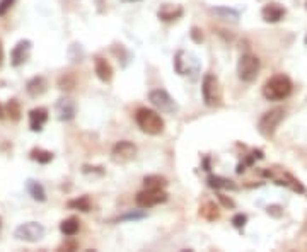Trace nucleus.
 Masks as SVG:
<instances>
[{
  "mask_svg": "<svg viewBox=\"0 0 307 252\" xmlns=\"http://www.w3.org/2000/svg\"><path fill=\"white\" fill-rule=\"evenodd\" d=\"M292 80L285 73L270 77L263 85V97L268 101H283L292 94Z\"/></svg>",
  "mask_w": 307,
  "mask_h": 252,
  "instance_id": "nucleus-1",
  "label": "nucleus"
},
{
  "mask_svg": "<svg viewBox=\"0 0 307 252\" xmlns=\"http://www.w3.org/2000/svg\"><path fill=\"white\" fill-rule=\"evenodd\" d=\"M135 123L138 124V128L143 133L152 136H157L164 132V119L161 118V114L157 111L149 109V107H138L135 113Z\"/></svg>",
  "mask_w": 307,
  "mask_h": 252,
  "instance_id": "nucleus-2",
  "label": "nucleus"
},
{
  "mask_svg": "<svg viewBox=\"0 0 307 252\" xmlns=\"http://www.w3.org/2000/svg\"><path fill=\"white\" fill-rule=\"evenodd\" d=\"M174 70L179 75H189L193 80L198 77L200 73V60L195 53L179 50L174 56Z\"/></svg>",
  "mask_w": 307,
  "mask_h": 252,
  "instance_id": "nucleus-3",
  "label": "nucleus"
},
{
  "mask_svg": "<svg viewBox=\"0 0 307 252\" xmlns=\"http://www.w3.org/2000/svg\"><path fill=\"white\" fill-rule=\"evenodd\" d=\"M283 116H285V111L282 107H273V109L266 111L258 121V132L265 138H273L278 124L282 123Z\"/></svg>",
  "mask_w": 307,
  "mask_h": 252,
  "instance_id": "nucleus-4",
  "label": "nucleus"
},
{
  "mask_svg": "<svg viewBox=\"0 0 307 252\" xmlns=\"http://www.w3.org/2000/svg\"><path fill=\"white\" fill-rule=\"evenodd\" d=\"M261 68V62L253 53H242L238 62V77L242 82H255Z\"/></svg>",
  "mask_w": 307,
  "mask_h": 252,
  "instance_id": "nucleus-5",
  "label": "nucleus"
},
{
  "mask_svg": "<svg viewBox=\"0 0 307 252\" xmlns=\"http://www.w3.org/2000/svg\"><path fill=\"white\" fill-rule=\"evenodd\" d=\"M202 96L206 106H220L222 104V87L213 73H205L202 82Z\"/></svg>",
  "mask_w": 307,
  "mask_h": 252,
  "instance_id": "nucleus-6",
  "label": "nucleus"
},
{
  "mask_svg": "<svg viewBox=\"0 0 307 252\" xmlns=\"http://www.w3.org/2000/svg\"><path fill=\"white\" fill-rule=\"evenodd\" d=\"M164 201H168V193L162 187H145L135 196L136 206L143 208V210L155 206V204H161Z\"/></svg>",
  "mask_w": 307,
  "mask_h": 252,
  "instance_id": "nucleus-7",
  "label": "nucleus"
},
{
  "mask_svg": "<svg viewBox=\"0 0 307 252\" xmlns=\"http://www.w3.org/2000/svg\"><path fill=\"white\" fill-rule=\"evenodd\" d=\"M149 101L154 107L161 113L171 114L178 111V102L171 97V94L164 89H154L149 92Z\"/></svg>",
  "mask_w": 307,
  "mask_h": 252,
  "instance_id": "nucleus-8",
  "label": "nucleus"
},
{
  "mask_svg": "<svg viewBox=\"0 0 307 252\" xmlns=\"http://www.w3.org/2000/svg\"><path fill=\"white\" fill-rule=\"evenodd\" d=\"M14 237L17 238V240L34 244V242H39L45 237V227H43L41 223H38V221H26V223H21L16 228Z\"/></svg>",
  "mask_w": 307,
  "mask_h": 252,
  "instance_id": "nucleus-9",
  "label": "nucleus"
},
{
  "mask_svg": "<svg viewBox=\"0 0 307 252\" xmlns=\"http://www.w3.org/2000/svg\"><path fill=\"white\" fill-rule=\"evenodd\" d=\"M136 155V145L128 140L118 142L111 150V159L115 164H128Z\"/></svg>",
  "mask_w": 307,
  "mask_h": 252,
  "instance_id": "nucleus-10",
  "label": "nucleus"
},
{
  "mask_svg": "<svg viewBox=\"0 0 307 252\" xmlns=\"http://www.w3.org/2000/svg\"><path fill=\"white\" fill-rule=\"evenodd\" d=\"M55 113L60 121H72L77 114V104L73 99L63 96L55 102Z\"/></svg>",
  "mask_w": 307,
  "mask_h": 252,
  "instance_id": "nucleus-11",
  "label": "nucleus"
},
{
  "mask_svg": "<svg viewBox=\"0 0 307 252\" xmlns=\"http://www.w3.org/2000/svg\"><path fill=\"white\" fill-rule=\"evenodd\" d=\"M31 48H33V43L29 41V39H21V41L16 43V46L12 48V53H11V65L12 67L24 65L29 60Z\"/></svg>",
  "mask_w": 307,
  "mask_h": 252,
  "instance_id": "nucleus-12",
  "label": "nucleus"
},
{
  "mask_svg": "<svg viewBox=\"0 0 307 252\" xmlns=\"http://www.w3.org/2000/svg\"><path fill=\"white\" fill-rule=\"evenodd\" d=\"M28 116H29V128H31V132L39 133L43 132V126H45L46 121H48L50 114L46 107H34V109L29 111Z\"/></svg>",
  "mask_w": 307,
  "mask_h": 252,
  "instance_id": "nucleus-13",
  "label": "nucleus"
},
{
  "mask_svg": "<svg viewBox=\"0 0 307 252\" xmlns=\"http://www.w3.org/2000/svg\"><path fill=\"white\" fill-rule=\"evenodd\" d=\"M287 14L285 7L280 5L278 2H270L265 7L261 9V17L265 19L270 24H275V22H280L283 19V16Z\"/></svg>",
  "mask_w": 307,
  "mask_h": 252,
  "instance_id": "nucleus-14",
  "label": "nucleus"
},
{
  "mask_svg": "<svg viewBox=\"0 0 307 252\" xmlns=\"http://www.w3.org/2000/svg\"><path fill=\"white\" fill-rule=\"evenodd\" d=\"M46 89H48V82H46V79L43 75L33 77V79L28 80V84H26V92L31 97L43 96V94L46 92Z\"/></svg>",
  "mask_w": 307,
  "mask_h": 252,
  "instance_id": "nucleus-15",
  "label": "nucleus"
},
{
  "mask_svg": "<svg viewBox=\"0 0 307 252\" xmlns=\"http://www.w3.org/2000/svg\"><path fill=\"white\" fill-rule=\"evenodd\" d=\"M94 72L101 82L109 84L113 80V67L109 65V62L101 58V56H98V58L94 60Z\"/></svg>",
  "mask_w": 307,
  "mask_h": 252,
  "instance_id": "nucleus-16",
  "label": "nucleus"
},
{
  "mask_svg": "<svg viewBox=\"0 0 307 252\" xmlns=\"http://www.w3.org/2000/svg\"><path fill=\"white\" fill-rule=\"evenodd\" d=\"M183 7L181 5H171V4H164L161 5L157 12V17L164 22H172V21H178L179 17L183 16Z\"/></svg>",
  "mask_w": 307,
  "mask_h": 252,
  "instance_id": "nucleus-17",
  "label": "nucleus"
},
{
  "mask_svg": "<svg viewBox=\"0 0 307 252\" xmlns=\"http://www.w3.org/2000/svg\"><path fill=\"white\" fill-rule=\"evenodd\" d=\"M206 183H208L210 187H213V189H230V191H238V184L234 183V181L227 179V177H222V176H208V179H206Z\"/></svg>",
  "mask_w": 307,
  "mask_h": 252,
  "instance_id": "nucleus-18",
  "label": "nucleus"
},
{
  "mask_svg": "<svg viewBox=\"0 0 307 252\" xmlns=\"http://www.w3.org/2000/svg\"><path fill=\"white\" fill-rule=\"evenodd\" d=\"M26 189H28L29 196H31L34 201H39V203L46 201V191L41 183H38V181H34V179H28L26 181Z\"/></svg>",
  "mask_w": 307,
  "mask_h": 252,
  "instance_id": "nucleus-19",
  "label": "nucleus"
},
{
  "mask_svg": "<svg viewBox=\"0 0 307 252\" xmlns=\"http://www.w3.org/2000/svg\"><path fill=\"white\" fill-rule=\"evenodd\" d=\"M200 217L205 218V220H208V221L219 220V217H220L219 206H217L213 201H206V203H203L202 206H200Z\"/></svg>",
  "mask_w": 307,
  "mask_h": 252,
  "instance_id": "nucleus-20",
  "label": "nucleus"
},
{
  "mask_svg": "<svg viewBox=\"0 0 307 252\" xmlns=\"http://www.w3.org/2000/svg\"><path fill=\"white\" fill-rule=\"evenodd\" d=\"M210 11L213 12L215 16H219L220 19H225V21H232V22H238L239 21V11L232 7H227V5H220V7H212Z\"/></svg>",
  "mask_w": 307,
  "mask_h": 252,
  "instance_id": "nucleus-21",
  "label": "nucleus"
},
{
  "mask_svg": "<svg viewBox=\"0 0 307 252\" xmlns=\"http://www.w3.org/2000/svg\"><path fill=\"white\" fill-rule=\"evenodd\" d=\"M56 85H58L60 90H63V92H70V90L75 89L77 85V77L73 72H67V73H62V75L58 77V80H56Z\"/></svg>",
  "mask_w": 307,
  "mask_h": 252,
  "instance_id": "nucleus-22",
  "label": "nucleus"
},
{
  "mask_svg": "<svg viewBox=\"0 0 307 252\" xmlns=\"http://www.w3.org/2000/svg\"><path fill=\"white\" fill-rule=\"evenodd\" d=\"M79 228H81V221L75 217L67 218V220H63L62 223H60V232H62L65 237H73V235L79 232Z\"/></svg>",
  "mask_w": 307,
  "mask_h": 252,
  "instance_id": "nucleus-23",
  "label": "nucleus"
},
{
  "mask_svg": "<svg viewBox=\"0 0 307 252\" xmlns=\"http://www.w3.org/2000/svg\"><path fill=\"white\" fill-rule=\"evenodd\" d=\"M67 56H68V60L72 63H81L85 56L84 46H82L81 43H77V41L72 43V45L68 46V50H67Z\"/></svg>",
  "mask_w": 307,
  "mask_h": 252,
  "instance_id": "nucleus-24",
  "label": "nucleus"
},
{
  "mask_svg": "<svg viewBox=\"0 0 307 252\" xmlns=\"http://www.w3.org/2000/svg\"><path fill=\"white\" fill-rule=\"evenodd\" d=\"M5 114L11 118L12 121H19L22 116V109H21V102L17 99H9L7 106H5Z\"/></svg>",
  "mask_w": 307,
  "mask_h": 252,
  "instance_id": "nucleus-25",
  "label": "nucleus"
},
{
  "mask_svg": "<svg viewBox=\"0 0 307 252\" xmlns=\"http://www.w3.org/2000/svg\"><path fill=\"white\" fill-rule=\"evenodd\" d=\"M67 206H68L70 210H79L82 211V213H87V211H91V201H89L87 196H81V198H75V200H70L68 203H67Z\"/></svg>",
  "mask_w": 307,
  "mask_h": 252,
  "instance_id": "nucleus-26",
  "label": "nucleus"
},
{
  "mask_svg": "<svg viewBox=\"0 0 307 252\" xmlns=\"http://www.w3.org/2000/svg\"><path fill=\"white\" fill-rule=\"evenodd\" d=\"M29 157H31V160H34V162H38V164H50L55 155H53V152H50V150L33 149L31 153H29Z\"/></svg>",
  "mask_w": 307,
  "mask_h": 252,
  "instance_id": "nucleus-27",
  "label": "nucleus"
},
{
  "mask_svg": "<svg viewBox=\"0 0 307 252\" xmlns=\"http://www.w3.org/2000/svg\"><path fill=\"white\" fill-rule=\"evenodd\" d=\"M168 184V179L164 176H159V174H150V176L143 177V186L145 187H162L164 189Z\"/></svg>",
  "mask_w": 307,
  "mask_h": 252,
  "instance_id": "nucleus-28",
  "label": "nucleus"
},
{
  "mask_svg": "<svg viewBox=\"0 0 307 252\" xmlns=\"http://www.w3.org/2000/svg\"><path fill=\"white\" fill-rule=\"evenodd\" d=\"M111 51L115 53V56L118 60H121V67H126L130 62V58H132V53L128 51V50L125 48L123 45H113L111 46Z\"/></svg>",
  "mask_w": 307,
  "mask_h": 252,
  "instance_id": "nucleus-29",
  "label": "nucleus"
},
{
  "mask_svg": "<svg viewBox=\"0 0 307 252\" xmlns=\"http://www.w3.org/2000/svg\"><path fill=\"white\" fill-rule=\"evenodd\" d=\"M276 184H280V186H289L290 189L297 191V193H304V186L299 183V181L295 179V177H292L290 174H285V179H276Z\"/></svg>",
  "mask_w": 307,
  "mask_h": 252,
  "instance_id": "nucleus-30",
  "label": "nucleus"
},
{
  "mask_svg": "<svg viewBox=\"0 0 307 252\" xmlns=\"http://www.w3.org/2000/svg\"><path fill=\"white\" fill-rule=\"evenodd\" d=\"M147 213L145 211H128V213L121 215V217L118 218V221H136V220H142V218H145Z\"/></svg>",
  "mask_w": 307,
  "mask_h": 252,
  "instance_id": "nucleus-31",
  "label": "nucleus"
},
{
  "mask_svg": "<svg viewBox=\"0 0 307 252\" xmlns=\"http://www.w3.org/2000/svg\"><path fill=\"white\" fill-rule=\"evenodd\" d=\"M246 223H248V217H246L244 213H238L232 217V225H234L236 228H244Z\"/></svg>",
  "mask_w": 307,
  "mask_h": 252,
  "instance_id": "nucleus-32",
  "label": "nucleus"
},
{
  "mask_svg": "<svg viewBox=\"0 0 307 252\" xmlns=\"http://www.w3.org/2000/svg\"><path fill=\"white\" fill-rule=\"evenodd\" d=\"M14 4H16V0H0V17H4V16L12 9Z\"/></svg>",
  "mask_w": 307,
  "mask_h": 252,
  "instance_id": "nucleus-33",
  "label": "nucleus"
},
{
  "mask_svg": "<svg viewBox=\"0 0 307 252\" xmlns=\"http://www.w3.org/2000/svg\"><path fill=\"white\" fill-rule=\"evenodd\" d=\"M189 36H191V39L196 43V45H200V43L203 41V33L200 28H196V26H193L191 28V33H189Z\"/></svg>",
  "mask_w": 307,
  "mask_h": 252,
  "instance_id": "nucleus-34",
  "label": "nucleus"
},
{
  "mask_svg": "<svg viewBox=\"0 0 307 252\" xmlns=\"http://www.w3.org/2000/svg\"><path fill=\"white\" fill-rule=\"evenodd\" d=\"M82 172L84 174H99V176H102V174H104V169H102V167H94V166H87V164H85V166L82 167Z\"/></svg>",
  "mask_w": 307,
  "mask_h": 252,
  "instance_id": "nucleus-35",
  "label": "nucleus"
},
{
  "mask_svg": "<svg viewBox=\"0 0 307 252\" xmlns=\"http://www.w3.org/2000/svg\"><path fill=\"white\" fill-rule=\"evenodd\" d=\"M266 213L272 215V217H275V218H280L283 211H282V206H278V204H272V206L266 208Z\"/></svg>",
  "mask_w": 307,
  "mask_h": 252,
  "instance_id": "nucleus-36",
  "label": "nucleus"
},
{
  "mask_svg": "<svg viewBox=\"0 0 307 252\" xmlns=\"http://www.w3.org/2000/svg\"><path fill=\"white\" fill-rule=\"evenodd\" d=\"M217 198H219V201H220V203H222L225 208H236V203H234L232 200H230V198H227L225 194L219 193V194H217Z\"/></svg>",
  "mask_w": 307,
  "mask_h": 252,
  "instance_id": "nucleus-37",
  "label": "nucleus"
},
{
  "mask_svg": "<svg viewBox=\"0 0 307 252\" xmlns=\"http://www.w3.org/2000/svg\"><path fill=\"white\" fill-rule=\"evenodd\" d=\"M4 62V48H2V43H0V65Z\"/></svg>",
  "mask_w": 307,
  "mask_h": 252,
  "instance_id": "nucleus-38",
  "label": "nucleus"
},
{
  "mask_svg": "<svg viewBox=\"0 0 307 252\" xmlns=\"http://www.w3.org/2000/svg\"><path fill=\"white\" fill-rule=\"evenodd\" d=\"M121 2H126V4H130V2H142V0H121Z\"/></svg>",
  "mask_w": 307,
  "mask_h": 252,
  "instance_id": "nucleus-39",
  "label": "nucleus"
},
{
  "mask_svg": "<svg viewBox=\"0 0 307 252\" xmlns=\"http://www.w3.org/2000/svg\"><path fill=\"white\" fill-rule=\"evenodd\" d=\"M0 118H4V109H2V106H0Z\"/></svg>",
  "mask_w": 307,
  "mask_h": 252,
  "instance_id": "nucleus-40",
  "label": "nucleus"
},
{
  "mask_svg": "<svg viewBox=\"0 0 307 252\" xmlns=\"http://www.w3.org/2000/svg\"><path fill=\"white\" fill-rule=\"evenodd\" d=\"M0 232H2V218H0Z\"/></svg>",
  "mask_w": 307,
  "mask_h": 252,
  "instance_id": "nucleus-41",
  "label": "nucleus"
},
{
  "mask_svg": "<svg viewBox=\"0 0 307 252\" xmlns=\"http://www.w3.org/2000/svg\"><path fill=\"white\" fill-rule=\"evenodd\" d=\"M304 43H306V45H307V36H306V38H304Z\"/></svg>",
  "mask_w": 307,
  "mask_h": 252,
  "instance_id": "nucleus-42",
  "label": "nucleus"
},
{
  "mask_svg": "<svg viewBox=\"0 0 307 252\" xmlns=\"http://www.w3.org/2000/svg\"><path fill=\"white\" fill-rule=\"evenodd\" d=\"M306 7H307V2H306Z\"/></svg>",
  "mask_w": 307,
  "mask_h": 252,
  "instance_id": "nucleus-43",
  "label": "nucleus"
}]
</instances>
